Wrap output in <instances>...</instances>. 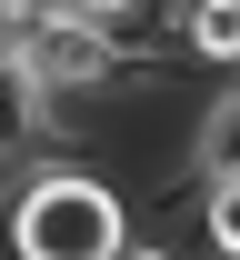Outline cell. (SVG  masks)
Here are the masks:
<instances>
[{"instance_id":"1","label":"cell","mask_w":240,"mask_h":260,"mask_svg":"<svg viewBox=\"0 0 240 260\" xmlns=\"http://www.w3.org/2000/svg\"><path fill=\"white\" fill-rule=\"evenodd\" d=\"M130 240V190L90 160H30L0 190V250L10 260H110Z\"/></svg>"},{"instance_id":"2","label":"cell","mask_w":240,"mask_h":260,"mask_svg":"<svg viewBox=\"0 0 240 260\" xmlns=\"http://www.w3.org/2000/svg\"><path fill=\"white\" fill-rule=\"evenodd\" d=\"M20 60H30V80L50 100H100L120 80V60H130V40L110 20H90L80 0H50V10H20Z\"/></svg>"},{"instance_id":"3","label":"cell","mask_w":240,"mask_h":260,"mask_svg":"<svg viewBox=\"0 0 240 260\" xmlns=\"http://www.w3.org/2000/svg\"><path fill=\"white\" fill-rule=\"evenodd\" d=\"M60 150V100L30 80L20 50H0V170H30Z\"/></svg>"},{"instance_id":"4","label":"cell","mask_w":240,"mask_h":260,"mask_svg":"<svg viewBox=\"0 0 240 260\" xmlns=\"http://www.w3.org/2000/svg\"><path fill=\"white\" fill-rule=\"evenodd\" d=\"M200 240H210V260H240V170H220V180H210V220H200Z\"/></svg>"},{"instance_id":"5","label":"cell","mask_w":240,"mask_h":260,"mask_svg":"<svg viewBox=\"0 0 240 260\" xmlns=\"http://www.w3.org/2000/svg\"><path fill=\"white\" fill-rule=\"evenodd\" d=\"M80 10H90V20H110V30L130 40V30H140V20H150V10H160V0H80Z\"/></svg>"},{"instance_id":"6","label":"cell","mask_w":240,"mask_h":260,"mask_svg":"<svg viewBox=\"0 0 240 260\" xmlns=\"http://www.w3.org/2000/svg\"><path fill=\"white\" fill-rule=\"evenodd\" d=\"M20 10H50V0H20Z\"/></svg>"}]
</instances>
